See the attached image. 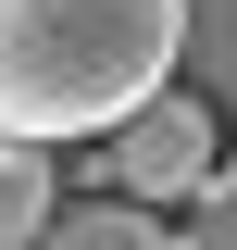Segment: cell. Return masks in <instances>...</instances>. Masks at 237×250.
I'll return each mask as SVG.
<instances>
[{
    "mask_svg": "<svg viewBox=\"0 0 237 250\" xmlns=\"http://www.w3.org/2000/svg\"><path fill=\"white\" fill-rule=\"evenodd\" d=\"M187 88V0H0V138H125Z\"/></svg>",
    "mask_w": 237,
    "mask_h": 250,
    "instance_id": "1",
    "label": "cell"
},
{
    "mask_svg": "<svg viewBox=\"0 0 237 250\" xmlns=\"http://www.w3.org/2000/svg\"><path fill=\"white\" fill-rule=\"evenodd\" d=\"M100 175H113V200H200L212 175H225V113H212L200 88H162L125 138H100Z\"/></svg>",
    "mask_w": 237,
    "mask_h": 250,
    "instance_id": "2",
    "label": "cell"
},
{
    "mask_svg": "<svg viewBox=\"0 0 237 250\" xmlns=\"http://www.w3.org/2000/svg\"><path fill=\"white\" fill-rule=\"evenodd\" d=\"M62 225V163L38 138H0V250H38Z\"/></svg>",
    "mask_w": 237,
    "mask_h": 250,
    "instance_id": "3",
    "label": "cell"
},
{
    "mask_svg": "<svg viewBox=\"0 0 237 250\" xmlns=\"http://www.w3.org/2000/svg\"><path fill=\"white\" fill-rule=\"evenodd\" d=\"M187 88L237 125V0H187Z\"/></svg>",
    "mask_w": 237,
    "mask_h": 250,
    "instance_id": "4",
    "label": "cell"
},
{
    "mask_svg": "<svg viewBox=\"0 0 237 250\" xmlns=\"http://www.w3.org/2000/svg\"><path fill=\"white\" fill-rule=\"evenodd\" d=\"M38 250H175V225H150L138 200H75Z\"/></svg>",
    "mask_w": 237,
    "mask_h": 250,
    "instance_id": "5",
    "label": "cell"
},
{
    "mask_svg": "<svg viewBox=\"0 0 237 250\" xmlns=\"http://www.w3.org/2000/svg\"><path fill=\"white\" fill-rule=\"evenodd\" d=\"M175 250H237V175L200 188V225H175Z\"/></svg>",
    "mask_w": 237,
    "mask_h": 250,
    "instance_id": "6",
    "label": "cell"
}]
</instances>
